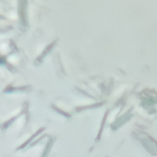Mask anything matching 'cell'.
Masks as SVG:
<instances>
[{"instance_id":"6da1fadb","label":"cell","mask_w":157,"mask_h":157,"mask_svg":"<svg viewBox=\"0 0 157 157\" xmlns=\"http://www.w3.org/2000/svg\"><path fill=\"white\" fill-rule=\"evenodd\" d=\"M19 5V17L20 18L21 26L23 28V29H25L28 26L27 15H26V1H20Z\"/></svg>"}]
</instances>
